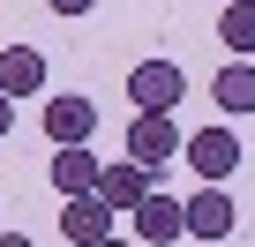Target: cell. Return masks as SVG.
<instances>
[{
    "label": "cell",
    "instance_id": "6",
    "mask_svg": "<svg viewBox=\"0 0 255 247\" xmlns=\"http://www.w3.org/2000/svg\"><path fill=\"white\" fill-rule=\"evenodd\" d=\"M90 135H98V97L83 90L45 97V143H90Z\"/></svg>",
    "mask_w": 255,
    "mask_h": 247
},
{
    "label": "cell",
    "instance_id": "10",
    "mask_svg": "<svg viewBox=\"0 0 255 247\" xmlns=\"http://www.w3.org/2000/svg\"><path fill=\"white\" fill-rule=\"evenodd\" d=\"M210 105H218L225 120L255 112V68H248V53H233V60L218 68V82H210Z\"/></svg>",
    "mask_w": 255,
    "mask_h": 247
},
{
    "label": "cell",
    "instance_id": "7",
    "mask_svg": "<svg viewBox=\"0 0 255 247\" xmlns=\"http://www.w3.org/2000/svg\"><path fill=\"white\" fill-rule=\"evenodd\" d=\"M128 217H135V240H150V247H165V240H180V202L150 180L135 202H128Z\"/></svg>",
    "mask_w": 255,
    "mask_h": 247
},
{
    "label": "cell",
    "instance_id": "5",
    "mask_svg": "<svg viewBox=\"0 0 255 247\" xmlns=\"http://www.w3.org/2000/svg\"><path fill=\"white\" fill-rule=\"evenodd\" d=\"M128 158H143L150 172H165L180 158V120L173 112H135L128 120Z\"/></svg>",
    "mask_w": 255,
    "mask_h": 247
},
{
    "label": "cell",
    "instance_id": "8",
    "mask_svg": "<svg viewBox=\"0 0 255 247\" xmlns=\"http://www.w3.org/2000/svg\"><path fill=\"white\" fill-rule=\"evenodd\" d=\"M150 180H158V172H150L143 158H113V165H98V187H90V195H98V202H113V210H128Z\"/></svg>",
    "mask_w": 255,
    "mask_h": 247
},
{
    "label": "cell",
    "instance_id": "9",
    "mask_svg": "<svg viewBox=\"0 0 255 247\" xmlns=\"http://www.w3.org/2000/svg\"><path fill=\"white\" fill-rule=\"evenodd\" d=\"M98 165L105 158H90V143H53V195H90Z\"/></svg>",
    "mask_w": 255,
    "mask_h": 247
},
{
    "label": "cell",
    "instance_id": "12",
    "mask_svg": "<svg viewBox=\"0 0 255 247\" xmlns=\"http://www.w3.org/2000/svg\"><path fill=\"white\" fill-rule=\"evenodd\" d=\"M218 45H225V53H255V0H225V15H218Z\"/></svg>",
    "mask_w": 255,
    "mask_h": 247
},
{
    "label": "cell",
    "instance_id": "13",
    "mask_svg": "<svg viewBox=\"0 0 255 247\" xmlns=\"http://www.w3.org/2000/svg\"><path fill=\"white\" fill-rule=\"evenodd\" d=\"M45 8H53V15H68V23H75V15H90V8H98V0H45Z\"/></svg>",
    "mask_w": 255,
    "mask_h": 247
},
{
    "label": "cell",
    "instance_id": "1",
    "mask_svg": "<svg viewBox=\"0 0 255 247\" xmlns=\"http://www.w3.org/2000/svg\"><path fill=\"white\" fill-rule=\"evenodd\" d=\"M180 165L195 180H233L240 172V135L233 128H195V135H180Z\"/></svg>",
    "mask_w": 255,
    "mask_h": 247
},
{
    "label": "cell",
    "instance_id": "14",
    "mask_svg": "<svg viewBox=\"0 0 255 247\" xmlns=\"http://www.w3.org/2000/svg\"><path fill=\"white\" fill-rule=\"evenodd\" d=\"M8 128H15V97L0 90V135H8Z\"/></svg>",
    "mask_w": 255,
    "mask_h": 247
},
{
    "label": "cell",
    "instance_id": "4",
    "mask_svg": "<svg viewBox=\"0 0 255 247\" xmlns=\"http://www.w3.org/2000/svg\"><path fill=\"white\" fill-rule=\"evenodd\" d=\"M113 217H120V210L98 202V195H60V217H53V225H60L68 247H105V240H113Z\"/></svg>",
    "mask_w": 255,
    "mask_h": 247
},
{
    "label": "cell",
    "instance_id": "2",
    "mask_svg": "<svg viewBox=\"0 0 255 247\" xmlns=\"http://www.w3.org/2000/svg\"><path fill=\"white\" fill-rule=\"evenodd\" d=\"M233 225H240V210H233L225 180H203V187L180 202V232H188V240H233Z\"/></svg>",
    "mask_w": 255,
    "mask_h": 247
},
{
    "label": "cell",
    "instance_id": "11",
    "mask_svg": "<svg viewBox=\"0 0 255 247\" xmlns=\"http://www.w3.org/2000/svg\"><path fill=\"white\" fill-rule=\"evenodd\" d=\"M0 90L8 97H38L45 90V53L38 45H8L0 53Z\"/></svg>",
    "mask_w": 255,
    "mask_h": 247
},
{
    "label": "cell",
    "instance_id": "3",
    "mask_svg": "<svg viewBox=\"0 0 255 247\" xmlns=\"http://www.w3.org/2000/svg\"><path fill=\"white\" fill-rule=\"evenodd\" d=\"M128 97H135V112H173L188 97L180 60H135V68H128Z\"/></svg>",
    "mask_w": 255,
    "mask_h": 247
}]
</instances>
